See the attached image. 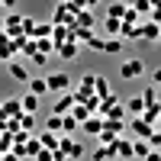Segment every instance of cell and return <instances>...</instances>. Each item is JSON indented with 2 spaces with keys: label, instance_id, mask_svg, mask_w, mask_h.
I'll return each mask as SVG.
<instances>
[{
  "label": "cell",
  "instance_id": "ab89813d",
  "mask_svg": "<svg viewBox=\"0 0 161 161\" xmlns=\"http://www.w3.org/2000/svg\"><path fill=\"white\" fill-rule=\"evenodd\" d=\"M0 29H3V16H0Z\"/></svg>",
  "mask_w": 161,
  "mask_h": 161
},
{
  "label": "cell",
  "instance_id": "5bb4252c",
  "mask_svg": "<svg viewBox=\"0 0 161 161\" xmlns=\"http://www.w3.org/2000/svg\"><path fill=\"white\" fill-rule=\"evenodd\" d=\"M74 29H90V32H93V13H90V10H84V13H77V16H74Z\"/></svg>",
  "mask_w": 161,
  "mask_h": 161
},
{
  "label": "cell",
  "instance_id": "6da1fadb",
  "mask_svg": "<svg viewBox=\"0 0 161 161\" xmlns=\"http://www.w3.org/2000/svg\"><path fill=\"white\" fill-rule=\"evenodd\" d=\"M126 129V123H113V119H103V129H100V145H113L119 139V132Z\"/></svg>",
  "mask_w": 161,
  "mask_h": 161
},
{
  "label": "cell",
  "instance_id": "277c9868",
  "mask_svg": "<svg viewBox=\"0 0 161 161\" xmlns=\"http://www.w3.org/2000/svg\"><path fill=\"white\" fill-rule=\"evenodd\" d=\"M74 93L68 90V93H58V100H55V106H52V116H68L71 110H74Z\"/></svg>",
  "mask_w": 161,
  "mask_h": 161
},
{
  "label": "cell",
  "instance_id": "83f0119b",
  "mask_svg": "<svg viewBox=\"0 0 161 161\" xmlns=\"http://www.w3.org/2000/svg\"><path fill=\"white\" fill-rule=\"evenodd\" d=\"M45 132H55V136H61V116H48V119H45Z\"/></svg>",
  "mask_w": 161,
  "mask_h": 161
},
{
  "label": "cell",
  "instance_id": "484cf974",
  "mask_svg": "<svg viewBox=\"0 0 161 161\" xmlns=\"http://www.w3.org/2000/svg\"><path fill=\"white\" fill-rule=\"evenodd\" d=\"M71 116L77 119V126H80V123H84V119H90L93 113H87V106H84V103H74V110H71Z\"/></svg>",
  "mask_w": 161,
  "mask_h": 161
},
{
  "label": "cell",
  "instance_id": "9a60e30c",
  "mask_svg": "<svg viewBox=\"0 0 161 161\" xmlns=\"http://www.w3.org/2000/svg\"><path fill=\"white\" fill-rule=\"evenodd\" d=\"M29 93H32V97H42V93H48L45 77H29Z\"/></svg>",
  "mask_w": 161,
  "mask_h": 161
},
{
  "label": "cell",
  "instance_id": "f1b7e54d",
  "mask_svg": "<svg viewBox=\"0 0 161 161\" xmlns=\"http://www.w3.org/2000/svg\"><path fill=\"white\" fill-rule=\"evenodd\" d=\"M103 52H123V39H103Z\"/></svg>",
  "mask_w": 161,
  "mask_h": 161
},
{
  "label": "cell",
  "instance_id": "f546056e",
  "mask_svg": "<svg viewBox=\"0 0 161 161\" xmlns=\"http://www.w3.org/2000/svg\"><path fill=\"white\" fill-rule=\"evenodd\" d=\"M39 152H42V145H39V139H36V136H32V139H29V142H26V158H36V155H39Z\"/></svg>",
  "mask_w": 161,
  "mask_h": 161
},
{
  "label": "cell",
  "instance_id": "d6a6232c",
  "mask_svg": "<svg viewBox=\"0 0 161 161\" xmlns=\"http://www.w3.org/2000/svg\"><path fill=\"white\" fill-rule=\"evenodd\" d=\"M132 10H136V13H152V0H136Z\"/></svg>",
  "mask_w": 161,
  "mask_h": 161
},
{
  "label": "cell",
  "instance_id": "f35d334b",
  "mask_svg": "<svg viewBox=\"0 0 161 161\" xmlns=\"http://www.w3.org/2000/svg\"><path fill=\"white\" fill-rule=\"evenodd\" d=\"M0 161H19V158L13 155V152H7V155H0Z\"/></svg>",
  "mask_w": 161,
  "mask_h": 161
},
{
  "label": "cell",
  "instance_id": "5b68a950",
  "mask_svg": "<svg viewBox=\"0 0 161 161\" xmlns=\"http://www.w3.org/2000/svg\"><path fill=\"white\" fill-rule=\"evenodd\" d=\"M129 129L136 132V139H145V142H148V139H152V132H155V126H148V123H145V119H139V116L129 123Z\"/></svg>",
  "mask_w": 161,
  "mask_h": 161
},
{
  "label": "cell",
  "instance_id": "8fae6325",
  "mask_svg": "<svg viewBox=\"0 0 161 161\" xmlns=\"http://www.w3.org/2000/svg\"><path fill=\"white\" fill-rule=\"evenodd\" d=\"M80 129H84L87 136H100V129H103V119H100L97 113H93L90 119H84V123H80Z\"/></svg>",
  "mask_w": 161,
  "mask_h": 161
},
{
  "label": "cell",
  "instance_id": "4316f807",
  "mask_svg": "<svg viewBox=\"0 0 161 161\" xmlns=\"http://www.w3.org/2000/svg\"><path fill=\"white\" fill-rule=\"evenodd\" d=\"M139 97H142V103H145V106H155V103H158V90H155V87H145Z\"/></svg>",
  "mask_w": 161,
  "mask_h": 161
},
{
  "label": "cell",
  "instance_id": "e575fe53",
  "mask_svg": "<svg viewBox=\"0 0 161 161\" xmlns=\"http://www.w3.org/2000/svg\"><path fill=\"white\" fill-rule=\"evenodd\" d=\"M36 161H55V155H52V152H45V148H42V152L36 155Z\"/></svg>",
  "mask_w": 161,
  "mask_h": 161
},
{
  "label": "cell",
  "instance_id": "4fadbf2b",
  "mask_svg": "<svg viewBox=\"0 0 161 161\" xmlns=\"http://www.w3.org/2000/svg\"><path fill=\"white\" fill-rule=\"evenodd\" d=\"M36 139H39V145H42L45 152H55L58 148V136H55V132H39Z\"/></svg>",
  "mask_w": 161,
  "mask_h": 161
},
{
  "label": "cell",
  "instance_id": "2e32d148",
  "mask_svg": "<svg viewBox=\"0 0 161 161\" xmlns=\"http://www.w3.org/2000/svg\"><path fill=\"white\" fill-rule=\"evenodd\" d=\"M139 119H145L148 126H155L158 119H161V103H155V106H145V113H142Z\"/></svg>",
  "mask_w": 161,
  "mask_h": 161
},
{
  "label": "cell",
  "instance_id": "3957f363",
  "mask_svg": "<svg viewBox=\"0 0 161 161\" xmlns=\"http://www.w3.org/2000/svg\"><path fill=\"white\" fill-rule=\"evenodd\" d=\"M142 71H145L142 58H126L123 64H119V77H126V80H132V77H142Z\"/></svg>",
  "mask_w": 161,
  "mask_h": 161
},
{
  "label": "cell",
  "instance_id": "e0dca14e",
  "mask_svg": "<svg viewBox=\"0 0 161 161\" xmlns=\"http://www.w3.org/2000/svg\"><path fill=\"white\" fill-rule=\"evenodd\" d=\"M126 3H110V7H106V19H119V23H123V16H126Z\"/></svg>",
  "mask_w": 161,
  "mask_h": 161
},
{
  "label": "cell",
  "instance_id": "ba28073f",
  "mask_svg": "<svg viewBox=\"0 0 161 161\" xmlns=\"http://www.w3.org/2000/svg\"><path fill=\"white\" fill-rule=\"evenodd\" d=\"M158 32H161V26H155V23L139 26V39H145V42H158Z\"/></svg>",
  "mask_w": 161,
  "mask_h": 161
},
{
  "label": "cell",
  "instance_id": "8d00e7d4",
  "mask_svg": "<svg viewBox=\"0 0 161 161\" xmlns=\"http://www.w3.org/2000/svg\"><path fill=\"white\" fill-rule=\"evenodd\" d=\"M152 80H155V87H161V68H155V74H152Z\"/></svg>",
  "mask_w": 161,
  "mask_h": 161
},
{
  "label": "cell",
  "instance_id": "52a82bcc",
  "mask_svg": "<svg viewBox=\"0 0 161 161\" xmlns=\"http://www.w3.org/2000/svg\"><path fill=\"white\" fill-rule=\"evenodd\" d=\"M110 93H113V90H110V80L97 74V77H93V97H97V100H106Z\"/></svg>",
  "mask_w": 161,
  "mask_h": 161
},
{
  "label": "cell",
  "instance_id": "603a6c76",
  "mask_svg": "<svg viewBox=\"0 0 161 161\" xmlns=\"http://www.w3.org/2000/svg\"><path fill=\"white\" fill-rule=\"evenodd\" d=\"M119 39H139V23H123Z\"/></svg>",
  "mask_w": 161,
  "mask_h": 161
},
{
  "label": "cell",
  "instance_id": "ffe728a7",
  "mask_svg": "<svg viewBox=\"0 0 161 161\" xmlns=\"http://www.w3.org/2000/svg\"><path fill=\"white\" fill-rule=\"evenodd\" d=\"M80 126H77V119L68 113V116H61V136H71V132H77Z\"/></svg>",
  "mask_w": 161,
  "mask_h": 161
},
{
  "label": "cell",
  "instance_id": "d6986e66",
  "mask_svg": "<svg viewBox=\"0 0 161 161\" xmlns=\"http://www.w3.org/2000/svg\"><path fill=\"white\" fill-rule=\"evenodd\" d=\"M19 106H23V113L36 116V110H39V97H32V93H26V97L19 100Z\"/></svg>",
  "mask_w": 161,
  "mask_h": 161
},
{
  "label": "cell",
  "instance_id": "ac0fdd59",
  "mask_svg": "<svg viewBox=\"0 0 161 161\" xmlns=\"http://www.w3.org/2000/svg\"><path fill=\"white\" fill-rule=\"evenodd\" d=\"M148 152H152V145L145 142V139H136V142H132V158H142V161H145Z\"/></svg>",
  "mask_w": 161,
  "mask_h": 161
},
{
  "label": "cell",
  "instance_id": "44dd1931",
  "mask_svg": "<svg viewBox=\"0 0 161 161\" xmlns=\"http://www.w3.org/2000/svg\"><path fill=\"white\" fill-rule=\"evenodd\" d=\"M110 158H116L113 155V145H100V148L90 155V161H110Z\"/></svg>",
  "mask_w": 161,
  "mask_h": 161
},
{
  "label": "cell",
  "instance_id": "9c48e42d",
  "mask_svg": "<svg viewBox=\"0 0 161 161\" xmlns=\"http://www.w3.org/2000/svg\"><path fill=\"white\" fill-rule=\"evenodd\" d=\"M0 110H3V116H7V119H19V116H23L19 100H3V103H0Z\"/></svg>",
  "mask_w": 161,
  "mask_h": 161
},
{
  "label": "cell",
  "instance_id": "7402d4cb",
  "mask_svg": "<svg viewBox=\"0 0 161 161\" xmlns=\"http://www.w3.org/2000/svg\"><path fill=\"white\" fill-rule=\"evenodd\" d=\"M103 29H106V39H119L123 23H119V19H106V23H103Z\"/></svg>",
  "mask_w": 161,
  "mask_h": 161
},
{
  "label": "cell",
  "instance_id": "d4e9b609",
  "mask_svg": "<svg viewBox=\"0 0 161 161\" xmlns=\"http://www.w3.org/2000/svg\"><path fill=\"white\" fill-rule=\"evenodd\" d=\"M16 123H19V132H29V136H32V126H36V116H29V113H23V116L16 119Z\"/></svg>",
  "mask_w": 161,
  "mask_h": 161
},
{
  "label": "cell",
  "instance_id": "1f68e13d",
  "mask_svg": "<svg viewBox=\"0 0 161 161\" xmlns=\"http://www.w3.org/2000/svg\"><path fill=\"white\" fill-rule=\"evenodd\" d=\"M148 23H155V26H161V0H155V3H152V13H148Z\"/></svg>",
  "mask_w": 161,
  "mask_h": 161
},
{
  "label": "cell",
  "instance_id": "836d02e7",
  "mask_svg": "<svg viewBox=\"0 0 161 161\" xmlns=\"http://www.w3.org/2000/svg\"><path fill=\"white\" fill-rule=\"evenodd\" d=\"M87 45H90L93 52H103V39H100V36H90V39H87Z\"/></svg>",
  "mask_w": 161,
  "mask_h": 161
},
{
  "label": "cell",
  "instance_id": "74e56055",
  "mask_svg": "<svg viewBox=\"0 0 161 161\" xmlns=\"http://www.w3.org/2000/svg\"><path fill=\"white\" fill-rule=\"evenodd\" d=\"M145 161H161V152H148V155H145Z\"/></svg>",
  "mask_w": 161,
  "mask_h": 161
},
{
  "label": "cell",
  "instance_id": "30bf717a",
  "mask_svg": "<svg viewBox=\"0 0 161 161\" xmlns=\"http://www.w3.org/2000/svg\"><path fill=\"white\" fill-rule=\"evenodd\" d=\"M55 52H58L64 61H74V58H77V52H80V45H77V42H61Z\"/></svg>",
  "mask_w": 161,
  "mask_h": 161
},
{
  "label": "cell",
  "instance_id": "d590c367",
  "mask_svg": "<svg viewBox=\"0 0 161 161\" xmlns=\"http://www.w3.org/2000/svg\"><path fill=\"white\" fill-rule=\"evenodd\" d=\"M45 61H48V58H45V55H39V52H36V55H32V64H39V68H42Z\"/></svg>",
  "mask_w": 161,
  "mask_h": 161
},
{
  "label": "cell",
  "instance_id": "60d3db41",
  "mask_svg": "<svg viewBox=\"0 0 161 161\" xmlns=\"http://www.w3.org/2000/svg\"><path fill=\"white\" fill-rule=\"evenodd\" d=\"M158 42H161V32H158Z\"/></svg>",
  "mask_w": 161,
  "mask_h": 161
},
{
  "label": "cell",
  "instance_id": "4dcf8cb0",
  "mask_svg": "<svg viewBox=\"0 0 161 161\" xmlns=\"http://www.w3.org/2000/svg\"><path fill=\"white\" fill-rule=\"evenodd\" d=\"M52 48H55V45H52V39H39V42H36V52H39V55H45V58H48Z\"/></svg>",
  "mask_w": 161,
  "mask_h": 161
},
{
  "label": "cell",
  "instance_id": "8992f818",
  "mask_svg": "<svg viewBox=\"0 0 161 161\" xmlns=\"http://www.w3.org/2000/svg\"><path fill=\"white\" fill-rule=\"evenodd\" d=\"M113 155H116V158H123V161H132V142L119 136V139L113 142Z\"/></svg>",
  "mask_w": 161,
  "mask_h": 161
},
{
  "label": "cell",
  "instance_id": "cb8c5ba5",
  "mask_svg": "<svg viewBox=\"0 0 161 161\" xmlns=\"http://www.w3.org/2000/svg\"><path fill=\"white\" fill-rule=\"evenodd\" d=\"M126 110L132 113V119H136V116H142V113H145V103H142V97H132V100L126 103Z\"/></svg>",
  "mask_w": 161,
  "mask_h": 161
},
{
  "label": "cell",
  "instance_id": "7a4b0ae2",
  "mask_svg": "<svg viewBox=\"0 0 161 161\" xmlns=\"http://www.w3.org/2000/svg\"><path fill=\"white\" fill-rule=\"evenodd\" d=\"M45 84H48V90H52V93H68L71 77L64 74V71H55V74H48V77H45Z\"/></svg>",
  "mask_w": 161,
  "mask_h": 161
},
{
  "label": "cell",
  "instance_id": "7c38bea8",
  "mask_svg": "<svg viewBox=\"0 0 161 161\" xmlns=\"http://www.w3.org/2000/svg\"><path fill=\"white\" fill-rule=\"evenodd\" d=\"M7 68H10V77H13V80H23V84H29V71H26V64H19V61H10Z\"/></svg>",
  "mask_w": 161,
  "mask_h": 161
}]
</instances>
